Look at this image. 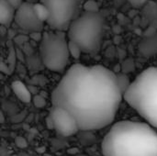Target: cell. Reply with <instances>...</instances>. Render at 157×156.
<instances>
[{
	"label": "cell",
	"instance_id": "7a4b0ae2",
	"mask_svg": "<svg viewBox=\"0 0 157 156\" xmlns=\"http://www.w3.org/2000/svg\"><path fill=\"white\" fill-rule=\"evenodd\" d=\"M101 150L104 156H157V131L148 123L119 121L105 135Z\"/></svg>",
	"mask_w": 157,
	"mask_h": 156
},
{
	"label": "cell",
	"instance_id": "3957f363",
	"mask_svg": "<svg viewBox=\"0 0 157 156\" xmlns=\"http://www.w3.org/2000/svg\"><path fill=\"white\" fill-rule=\"evenodd\" d=\"M123 97L148 124L157 129V67L142 72Z\"/></svg>",
	"mask_w": 157,
	"mask_h": 156
},
{
	"label": "cell",
	"instance_id": "4fadbf2b",
	"mask_svg": "<svg viewBox=\"0 0 157 156\" xmlns=\"http://www.w3.org/2000/svg\"><path fill=\"white\" fill-rule=\"evenodd\" d=\"M116 74H117V80H118V84L121 88V91L124 95V93L129 89V87L131 86L132 82H131L130 77L126 73L121 72V73H119Z\"/></svg>",
	"mask_w": 157,
	"mask_h": 156
},
{
	"label": "cell",
	"instance_id": "9c48e42d",
	"mask_svg": "<svg viewBox=\"0 0 157 156\" xmlns=\"http://www.w3.org/2000/svg\"><path fill=\"white\" fill-rule=\"evenodd\" d=\"M140 52L146 57L157 54V31L150 36H144L139 44Z\"/></svg>",
	"mask_w": 157,
	"mask_h": 156
},
{
	"label": "cell",
	"instance_id": "7402d4cb",
	"mask_svg": "<svg viewBox=\"0 0 157 156\" xmlns=\"http://www.w3.org/2000/svg\"><path fill=\"white\" fill-rule=\"evenodd\" d=\"M129 3L131 4L132 6L135 7V8H138V7H142L144 6L148 0H128Z\"/></svg>",
	"mask_w": 157,
	"mask_h": 156
},
{
	"label": "cell",
	"instance_id": "44dd1931",
	"mask_svg": "<svg viewBox=\"0 0 157 156\" xmlns=\"http://www.w3.org/2000/svg\"><path fill=\"white\" fill-rule=\"evenodd\" d=\"M42 35H43V32L42 31H33V32H29V39H31L34 41L40 42L41 39H42Z\"/></svg>",
	"mask_w": 157,
	"mask_h": 156
},
{
	"label": "cell",
	"instance_id": "9a60e30c",
	"mask_svg": "<svg viewBox=\"0 0 157 156\" xmlns=\"http://www.w3.org/2000/svg\"><path fill=\"white\" fill-rule=\"evenodd\" d=\"M17 52H16V50H15V47L9 42V49H8V55H7V64L9 65L11 71L13 72L14 71V67L16 65V61H17Z\"/></svg>",
	"mask_w": 157,
	"mask_h": 156
},
{
	"label": "cell",
	"instance_id": "8992f818",
	"mask_svg": "<svg viewBox=\"0 0 157 156\" xmlns=\"http://www.w3.org/2000/svg\"><path fill=\"white\" fill-rule=\"evenodd\" d=\"M50 10L46 22L52 29L65 30L74 20L78 7V0H40Z\"/></svg>",
	"mask_w": 157,
	"mask_h": 156
},
{
	"label": "cell",
	"instance_id": "52a82bcc",
	"mask_svg": "<svg viewBox=\"0 0 157 156\" xmlns=\"http://www.w3.org/2000/svg\"><path fill=\"white\" fill-rule=\"evenodd\" d=\"M55 131L63 137L75 135L80 131L79 125L75 118L65 108L58 106H52L50 112Z\"/></svg>",
	"mask_w": 157,
	"mask_h": 156
},
{
	"label": "cell",
	"instance_id": "603a6c76",
	"mask_svg": "<svg viewBox=\"0 0 157 156\" xmlns=\"http://www.w3.org/2000/svg\"><path fill=\"white\" fill-rule=\"evenodd\" d=\"M0 70L2 73L6 74H10L12 73L9 65L7 63H5L4 62H1V64H0Z\"/></svg>",
	"mask_w": 157,
	"mask_h": 156
},
{
	"label": "cell",
	"instance_id": "cb8c5ba5",
	"mask_svg": "<svg viewBox=\"0 0 157 156\" xmlns=\"http://www.w3.org/2000/svg\"><path fill=\"white\" fill-rule=\"evenodd\" d=\"M46 126L48 129L50 130H54V126H53V120H52V118L51 116V114L48 115V117L46 118Z\"/></svg>",
	"mask_w": 157,
	"mask_h": 156
},
{
	"label": "cell",
	"instance_id": "6da1fadb",
	"mask_svg": "<svg viewBox=\"0 0 157 156\" xmlns=\"http://www.w3.org/2000/svg\"><path fill=\"white\" fill-rule=\"evenodd\" d=\"M122 98L117 74L98 64L72 65L52 93V106L68 110L85 131L110 125Z\"/></svg>",
	"mask_w": 157,
	"mask_h": 156
},
{
	"label": "cell",
	"instance_id": "ac0fdd59",
	"mask_svg": "<svg viewBox=\"0 0 157 156\" xmlns=\"http://www.w3.org/2000/svg\"><path fill=\"white\" fill-rule=\"evenodd\" d=\"M84 8L87 12H98V5L95 0H87L84 5Z\"/></svg>",
	"mask_w": 157,
	"mask_h": 156
},
{
	"label": "cell",
	"instance_id": "5b68a950",
	"mask_svg": "<svg viewBox=\"0 0 157 156\" xmlns=\"http://www.w3.org/2000/svg\"><path fill=\"white\" fill-rule=\"evenodd\" d=\"M64 30L44 31L40 42V55L43 65L50 71L62 73L69 63V40Z\"/></svg>",
	"mask_w": 157,
	"mask_h": 156
},
{
	"label": "cell",
	"instance_id": "30bf717a",
	"mask_svg": "<svg viewBox=\"0 0 157 156\" xmlns=\"http://www.w3.org/2000/svg\"><path fill=\"white\" fill-rule=\"evenodd\" d=\"M15 7L6 0H0V23L1 26L8 28L15 19Z\"/></svg>",
	"mask_w": 157,
	"mask_h": 156
},
{
	"label": "cell",
	"instance_id": "ba28073f",
	"mask_svg": "<svg viewBox=\"0 0 157 156\" xmlns=\"http://www.w3.org/2000/svg\"><path fill=\"white\" fill-rule=\"evenodd\" d=\"M15 21L17 25L22 29L33 32L42 31L44 28V22H42L37 16L34 4L24 2L16 10Z\"/></svg>",
	"mask_w": 157,
	"mask_h": 156
},
{
	"label": "cell",
	"instance_id": "8fae6325",
	"mask_svg": "<svg viewBox=\"0 0 157 156\" xmlns=\"http://www.w3.org/2000/svg\"><path fill=\"white\" fill-rule=\"evenodd\" d=\"M11 89L16 97L23 103H30L32 101V94L29 87H27L21 81L16 80L11 84Z\"/></svg>",
	"mask_w": 157,
	"mask_h": 156
},
{
	"label": "cell",
	"instance_id": "ffe728a7",
	"mask_svg": "<svg viewBox=\"0 0 157 156\" xmlns=\"http://www.w3.org/2000/svg\"><path fill=\"white\" fill-rule=\"evenodd\" d=\"M15 143H16V145L20 149H24L28 146V143H27L26 139L21 136H17L15 140Z\"/></svg>",
	"mask_w": 157,
	"mask_h": 156
},
{
	"label": "cell",
	"instance_id": "7c38bea8",
	"mask_svg": "<svg viewBox=\"0 0 157 156\" xmlns=\"http://www.w3.org/2000/svg\"><path fill=\"white\" fill-rule=\"evenodd\" d=\"M34 9H35V12H36L38 17L42 22L48 21V19L50 17V10L44 4H42L41 2L38 3V4H34Z\"/></svg>",
	"mask_w": 157,
	"mask_h": 156
},
{
	"label": "cell",
	"instance_id": "5bb4252c",
	"mask_svg": "<svg viewBox=\"0 0 157 156\" xmlns=\"http://www.w3.org/2000/svg\"><path fill=\"white\" fill-rule=\"evenodd\" d=\"M68 48H69V52H70L71 57H73L75 60H78L81 57V54H82L83 51H82V49L80 48V46L77 43H75L73 40H69Z\"/></svg>",
	"mask_w": 157,
	"mask_h": 156
},
{
	"label": "cell",
	"instance_id": "d4e9b609",
	"mask_svg": "<svg viewBox=\"0 0 157 156\" xmlns=\"http://www.w3.org/2000/svg\"><path fill=\"white\" fill-rule=\"evenodd\" d=\"M7 2H9L16 9L22 4V0H6Z\"/></svg>",
	"mask_w": 157,
	"mask_h": 156
},
{
	"label": "cell",
	"instance_id": "2e32d148",
	"mask_svg": "<svg viewBox=\"0 0 157 156\" xmlns=\"http://www.w3.org/2000/svg\"><path fill=\"white\" fill-rule=\"evenodd\" d=\"M135 69V64L134 62L132 61V59H127L125 60L122 64H121V72L123 73H131Z\"/></svg>",
	"mask_w": 157,
	"mask_h": 156
},
{
	"label": "cell",
	"instance_id": "4316f807",
	"mask_svg": "<svg viewBox=\"0 0 157 156\" xmlns=\"http://www.w3.org/2000/svg\"><path fill=\"white\" fill-rule=\"evenodd\" d=\"M19 156H32V155H29V154H20Z\"/></svg>",
	"mask_w": 157,
	"mask_h": 156
},
{
	"label": "cell",
	"instance_id": "277c9868",
	"mask_svg": "<svg viewBox=\"0 0 157 156\" xmlns=\"http://www.w3.org/2000/svg\"><path fill=\"white\" fill-rule=\"evenodd\" d=\"M105 29V18L99 12L86 11L72 21L67 37L69 40L77 43L83 52L93 54L100 48Z\"/></svg>",
	"mask_w": 157,
	"mask_h": 156
},
{
	"label": "cell",
	"instance_id": "e0dca14e",
	"mask_svg": "<svg viewBox=\"0 0 157 156\" xmlns=\"http://www.w3.org/2000/svg\"><path fill=\"white\" fill-rule=\"evenodd\" d=\"M32 102L34 104V106L38 108H42L46 106V99L44 98L43 96L41 95H35L32 97Z\"/></svg>",
	"mask_w": 157,
	"mask_h": 156
},
{
	"label": "cell",
	"instance_id": "484cf974",
	"mask_svg": "<svg viewBox=\"0 0 157 156\" xmlns=\"http://www.w3.org/2000/svg\"><path fill=\"white\" fill-rule=\"evenodd\" d=\"M4 120H5V119H4V115H3V113L1 112V123H4Z\"/></svg>",
	"mask_w": 157,
	"mask_h": 156
},
{
	"label": "cell",
	"instance_id": "d6986e66",
	"mask_svg": "<svg viewBox=\"0 0 157 156\" xmlns=\"http://www.w3.org/2000/svg\"><path fill=\"white\" fill-rule=\"evenodd\" d=\"M29 39V38H28L25 35H17V36L14 37V42L17 45H24L27 43Z\"/></svg>",
	"mask_w": 157,
	"mask_h": 156
}]
</instances>
